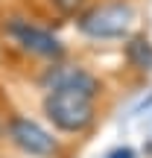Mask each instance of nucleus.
Returning a JSON list of instances; mask_svg holds the SVG:
<instances>
[{"label": "nucleus", "instance_id": "obj_2", "mask_svg": "<svg viewBox=\"0 0 152 158\" xmlns=\"http://www.w3.org/2000/svg\"><path fill=\"white\" fill-rule=\"evenodd\" d=\"M135 27V9L126 0H108V3H97L79 18V29L91 38L100 41H114L126 38Z\"/></svg>", "mask_w": 152, "mask_h": 158}, {"label": "nucleus", "instance_id": "obj_1", "mask_svg": "<svg viewBox=\"0 0 152 158\" xmlns=\"http://www.w3.org/2000/svg\"><path fill=\"white\" fill-rule=\"evenodd\" d=\"M44 114L62 132H85L94 123V100L100 82L82 68H50L44 76Z\"/></svg>", "mask_w": 152, "mask_h": 158}, {"label": "nucleus", "instance_id": "obj_3", "mask_svg": "<svg viewBox=\"0 0 152 158\" xmlns=\"http://www.w3.org/2000/svg\"><path fill=\"white\" fill-rule=\"evenodd\" d=\"M6 32H9V38L15 41L18 47H23V50L32 53V56L59 59L64 53L62 41H59L53 32H47V29H41V27H35V23L23 21V18H12V21L6 23Z\"/></svg>", "mask_w": 152, "mask_h": 158}, {"label": "nucleus", "instance_id": "obj_4", "mask_svg": "<svg viewBox=\"0 0 152 158\" xmlns=\"http://www.w3.org/2000/svg\"><path fill=\"white\" fill-rule=\"evenodd\" d=\"M6 132H9V141L27 155L50 158V155H56V149H59L56 138L47 129H41L35 120H29V117H12L9 126H6Z\"/></svg>", "mask_w": 152, "mask_h": 158}, {"label": "nucleus", "instance_id": "obj_6", "mask_svg": "<svg viewBox=\"0 0 152 158\" xmlns=\"http://www.w3.org/2000/svg\"><path fill=\"white\" fill-rule=\"evenodd\" d=\"M108 158H135V149L132 147H120V149H114V152H108Z\"/></svg>", "mask_w": 152, "mask_h": 158}, {"label": "nucleus", "instance_id": "obj_7", "mask_svg": "<svg viewBox=\"0 0 152 158\" xmlns=\"http://www.w3.org/2000/svg\"><path fill=\"white\" fill-rule=\"evenodd\" d=\"M0 129H3V126H0Z\"/></svg>", "mask_w": 152, "mask_h": 158}, {"label": "nucleus", "instance_id": "obj_5", "mask_svg": "<svg viewBox=\"0 0 152 158\" xmlns=\"http://www.w3.org/2000/svg\"><path fill=\"white\" fill-rule=\"evenodd\" d=\"M129 59L138 68H152V44L143 41V38H135L129 44Z\"/></svg>", "mask_w": 152, "mask_h": 158}]
</instances>
